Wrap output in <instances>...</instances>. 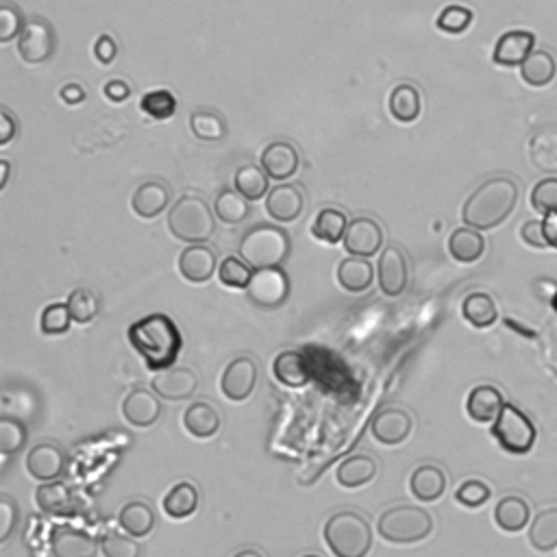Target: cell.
<instances>
[{
    "label": "cell",
    "mask_w": 557,
    "mask_h": 557,
    "mask_svg": "<svg viewBox=\"0 0 557 557\" xmlns=\"http://www.w3.org/2000/svg\"><path fill=\"white\" fill-rule=\"evenodd\" d=\"M129 342L138 353L146 368L153 373H162L177 364L181 355L183 338L175 320L168 314H148L129 327Z\"/></svg>",
    "instance_id": "1"
},
{
    "label": "cell",
    "mask_w": 557,
    "mask_h": 557,
    "mask_svg": "<svg viewBox=\"0 0 557 557\" xmlns=\"http://www.w3.org/2000/svg\"><path fill=\"white\" fill-rule=\"evenodd\" d=\"M518 203V185L507 177H494L466 198L462 207L464 225L477 231H490L512 216Z\"/></svg>",
    "instance_id": "2"
},
{
    "label": "cell",
    "mask_w": 557,
    "mask_h": 557,
    "mask_svg": "<svg viewBox=\"0 0 557 557\" xmlns=\"http://www.w3.org/2000/svg\"><path fill=\"white\" fill-rule=\"evenodd\" d=\"M168 231L185 244H205L216 231L214 209L203 196L183 194L170 207Z\"/></svg>",
    "instance_id": "3"
},
{
    "label": "cell",
    "mask_w": 557,
    "mask_h": 557,
    "mask_svg": "<svg viewBox=\"0 0 557 557\" xmlns=\"http://www.w3.org/2000/svg\"><path fill=\"white\" fill-rule=\"evenodd\" d=\"M292 251V242L286 229L270 222H262L244 233L240 240V257L255 270L279 268Z\"/></svg>",
    "instance_id": "4"
},
{
    "label": "cell",
    "mask_w": 557,
    "mask_h": 557,
    "mask_svg": "<svg viewBox=\"0 0 557 557\" xmlns=\"http://www.w3.org/2000/svg\"><path fill=\"white\" fill-rule=\"evenodd\" d=\"M323 538L336 557H366L373 549V529L357 512H338L329 516Z\"/></svg>",
    "instance_id": "5"
},
{
    "label": "cell",
    "mask_w": 557,
    "mask_h": 557,
    "mask_svg": "<svg viewBox=\"0 0 557 557\" xmlns=\"http://www.w3.org/2000/svg\"><path fill=\"white\" fill-rule=\"evenodd\" d=\"M433 516L418 505H394L377 521V534L390 544H416L431 536Z\"/></svg>",
    "instance_id": "6"
},
{
    "label": "cell",
    "mask_w": 557,
    "mask_h": 557,
    "mask_svg": "<svg viewBox=\"0 0 557 557\" xmlns=\"http://www.w3.org/2000/svg\"><path fill=\"white\" fill-rule=\"evenodd\" d=\"M492 436L497 438L501 449L512 455H525L534 449L538 431L531 418L518 407L505 403L499 418L492 425Z\"/></svg>",
    "instance_id": "7"
},
{
    "label": "cell",
    "mask_w": 557,
    "mask_h": 557,
    "mask_svg": "<svg viewBox=\"0 0 557 557\" xmlns=\"http://www.w3.org/2000/svg\"><path fill=\"white\" fill-rule=\"evenodd\" d=\"M57 33L46 18H31L18 37V55L24 64H44L55 55Z\"/></svg>",
    "instance_id": "8"
},
{
    "label": "cell",
    "mask_w": 557,
    "mask_h": 557,
    "mask_svg": "<svg viewBox=\"0 0 557 557\" xmlns=\"http://www.w3.org/2000/svg\"><path fill=\"white\" fill-rule=\"evenodd\" d=\"M246 296H249V301L257 307L277 309L288 301L290 277L281 266L255 270L249 288H246Z\"/></svg>",
    "instance_id": "9"
},
{
    "label": "cell",
    "mask_w": 557,
    "mask_h": 557,
    "mask_svg": "<svg viewBox=\"0 0 557 557\" xmlns=\"http://www.w3.org/2000/svg\"><path fill=\"white\" fill-rule=\"evenodd\" d=\"M257 377H259V370L253 357L249 355L235 357V360L229 362L227 368L222 370L220 392L233 403H244L246 399H251V394L255 392Z\"/></svg>",
    "instance_id": "10"
},
{
    "label": "cell",
    "mask_w": 557,
    "mask_h": 557,
    "mask_svg": "<svg viewBox=\"0 0 557 557\" xmlns=\"http://www.w3.org/2000/svg\"><path fill=\"white\" fill-rule=\"evenodd\" d=\"M377 279L381 292L392 296V299L407 290V283H410V264H407V257L401 246L390 244L383 249L377 264Z\"/></svg>",
    "instance_id": "11"
},
{
    "label": "cell",
    "mask_w": 557,
    "mask_h": 557,
    "mask_svg": "<svg viewBox=\"0 0 557 557\" xmlns=\"http://www.w3.org/2000/svg\"><path fill=\"white\" fill-rule=\"evenodd\" d=\"M344 251L353 257L370 259L377 255L383 246V227L375 218L360 216L349 222V229L342 240Z\"/></svg>",
    "instance_id": "12"
},
{
    "label": "cell",
    "mask_w": 557,
    "mask_h": 557,
    "mask_svg": "<svg viewBox=\"0 0 557 557\" xmlns=\"http://www.w3.org/2000/svg\"><path fill=\"white\" fill-rule=\"evenodd\" d=\"M151 386L162 401H188L198 390V377L192 368L172 366L162 373H155Z\"/></svg>",
    "instance_id": "13"
},
{
    "label": "cell",
    "mask_w": 557,
    "mask_h": 557,
    "mask_svg": "<svg viewBox=\"0 0 557 557\" xmlns=\"http://www.w3.org/2000/svg\"><path fill=\"white\" fill-rule=\"evenodd\" d=\"M414 429V420L401 407H386L381 410L373 423H370V433L373 438L383 444V447H396V444H403Z\"/></svg>",
    "instance_id": "14"
},
{
    "label": "cell",
    "mask_w": 557,
    "mask_h": 557,
    "mask_svg": "<svg viewBox=\"0 0 557 557\" xmlns=\"http://www.w3.org/2000/svg\"><path fill=\"white\" fill-rule=\"evenodd\" d=\"M27 470L37 481H55L66 470V453L55 442H40L27 455Z\"/></svg>",
    "instance_id": "15"
},
{
    "label": "cell",
    "mask_w": 557,
    "mask_h": 557,
    "mask_svg": "<svg viewBox=\"0 0 557 557\" xmlns=\"http://www.w3.org/2000/svg\"><path fill=\"white\" fill-rule=\"evenodd\" d=\"M172 198L170 185L162 179H148L140 183L133 192L131 198V209L135 216H140L144 220H153L162 212H166Z\"/></svg>",
    "instance_id": "16"
},
{
    "label": "cell",
    "mask_w": 557,
    "mask_h": 557,
    "mask_svg": "<svg viewBox=\"0 0 557 557\" xmlns=\"http://www.w3.org/2000/svg\"><path fill=\"white\" fill-rule=\"evenodd\" d=\"M305 209V194L299 185L281 183L272 188L266 196V212L272 220L288 225V222L299 220Z\"/></svg>",
    "instance_id": "17"
},
{
    "label": "cell",
    "mask_w": 557,
    "mask_h": 557,
    "mask_svg": "<svg viewBox=\"0 0 557 557\" xmlns=\"http://www.w3.org/2000/svg\"><path fill=\"white\" fill-rule=\"evenodd\" d=\"M262 168L266 170V175L275 181H286L294 177L301 168L299 148L286 140L270 142L262 153Z\"/></svg>",
    "instance_id": "18"
},
{
    "label": "cell",
    "mask_w": 557,
    "mask_h": 557,
    "mask_svg": "<svg viewBox=\"0 0 557 557\" xmlns=\"http://www.w3.org/2000/svg\"><path fill=\"white\" fill-rule=\"evenodd\" d=\"M122 416H125L129 425L138 429H148L157 423L159 416H162V401H159V396L153 392L135 388L125 396V401H122Z\"/></svg>",
    "instance_id": "19"
},
{
    "label": "cell",
    "mask_w": 557,
    "mask_h": 557,
    "mask_svg": "<svg viewBox=\"0 0 557 557\" xmlns=\"http://www.w3.org/2000/svg\"><path fill=\"white\" fill-rule=\"evenodd\" d=\"M218 268V255L209 244H190L179 255V272L190 283H207Z\"/></svg>",
    "instance_id": "20"
},
{
    "label": "cell",
    "mask_w": 557,
    "mask_h": 557,
    "mask_svg": "<svg viewBox=\"0 0 557 557\" xmlns=\"http://www.w3.org/2000/svg\"><path fill=\"white\" fill-rule=\"evenodd\" d=\"M534 44L536 37L534 33L529 31H507L499 37L497 46H494V64L497 66H505V68H514V66H523V61L534 53Z\"/></svg>",
    "instance_id": "21"
},
{
    "label": "cell",
    "mask_w": 557,
    "mask_h": 557,
    "mask_svg": "<svg viewBox=\"0 0 557 557\" xmlns=\"http://www.w3.org/2000/svg\"><path fill=\"white\" fill-rule=\"evenodd\" d=\"M51 551L55 557H96L98 544L88 531L59 525L53 529Z\"/></svg>",
    "instance_id": "22"
},
{
    "label": "cell",
    "mask_w": 557,
    "mask_h": 557,
    "mask_svg": "<svg viewBox=\"0 0 557 557\" xmlns=\"http://www.w3.org/2000/svg\"><path fill=\"white\" fill-rule=\"evenodd\" d=\"M503 407H505V401H503L501 390L490 386V383L473 388L466 399V414L470 416V420H475V423H481V425L494 423V420L499 418Z\"/></svg>",
    "instance_id": "23"
},
{
    "label": "cell",
    "mask_w": 557,
    "mask_h": 557,
    "mask_svg": "<svg viewBox=\"0 0 557 557\" xmlns=\"http://www.w3.org/2000/svg\"><path fill=\"white\" fill-rule=\"evenodd\" d=\"M220 414L212 403L196 401L183 412V427L196 440H212L220 431Z\"/></svg>",
    "instance_id": "24"
},
{
    "label": "cell",
    "mask_w": 557,
    "mask_h": 557,
    "mask_svg": "<svg viewBox=\"0 0 557 557\" xmlns=\"http://www.w3.org/2000/svg\"><path fill=\"white\" fill-rule=\"evenodd\" d=\"M410 492L420 503H436L447 492V475L440 466H418L410 477Z\"/></svg>",
    "instance_id": "25"
},
{
    "label": "cell",
    "mask_w": 557,
    "mask_h": 557,
    "mask_svg": "<svg viewBox=\"0 0 557 557\" xmlns=\"http://www.w3.org/2000/svg\"><path fill=\"white\" fill-rule=\"evenodd\" d=\"M201 505V492L192 484V481H179L172 486L162 501L164 514L172 521H185L198 512Z\"/></svg>",
    "instance_id": "26"
},
{
    "label": "cell",
    "mask_w": 557,
    "mask_h": 557,
    "mask_svg": "<svg viewBox=\"0 0 557 557\" xmlns=\"http://www.w3.org/2000/svg\"><path fill=\"white\" fill-rule=\"evenodd\" d=\"M272 375L286 388H305L312 373H309V364L305 362L303 353L299 351H283L272 362Z\"/></svg>",
    "instance_id": "27"
},
{
    "label": "cell",
    "mask_w": 557,
    "mask_h": 557,
    "mask_svg": "<svg viewBox=\"0 0 557 557\" xmlns=\"http://www.w3.org/2000/svg\"><path fill=\"white\" fill-rule=\"evenodd\" d=\"M336 277H338V283L342 286V290L351 292V294H362V292L370 290V286H373L375 268H373V264L368 262V259L349 255L340 262Z\"/></svg>",
    "instance_id": "28"
},
{
    "label": "cell",
    "mask_w": 557,
    "mask_h": 557,
    "mask_svg": "<svg viewBox=\"0 0 557 557\" xmlns=\"http://www.w3.org/2000/svg\"><path fill=\"white\" fill-rule=\"evenodd\" d=\"M390 114L401 125H412L423 114V96L412 83H399L390 94Z\"/></svg>",
    "instance_id": "29"
},
{
    "label": "cell",
    "mask_w": 557,
    "mask_h": 557,
    "mask_svg": "<svg viewBox=\"0 0 557 557\" xmlns=\"http://www.w3.org/2000/svg\"><path fill=\"white\" fill-rule=\"evenodd\" d=\"M155 510L146 501H129L122 505V510L118 514V525L122 527L125 534L133 538H146L155 529Z\"/></svg>",
    "instance_id": "30"
},
{
    "label": "cell",
    "mask_w": 557,
    "mask_h": 557,
    "mask_svg": "<svg viewBox=\"0 0 557 557\" xmlns=\"http://www.w3.org/2000/svg\"><path fill=\"white\" fill-rule=\"evenodd\" d=\"M375 477H377V462L370 455H351L349 460H344L336 470L338 484L346 490L364 488Z\"/></svg>",
    "instance_id": "31"
},
{
    "label": "cell",
    "mask_w": 557,
    "mask_h": 557,
    "mask_svg": "<svg viewBox=\"0 0 557 557\" xmlns=\"http://www.w3.org/2000/svg\"><path fill=\"white\" fill-rule=\"evenodd\" d=\"M529 518V503L523 497H516V494L503 497L494 505V523H497L499 529L507 531V534H516V531L525 529L529 525Z\"/></svg>",
    "instance_id": "32"
},
{
    "label": "cell",
    "mask_w": 557,
    "mask_h": 557,
    "mask_svg": "<svg viewBox=\"0 0 557 557\" xmlns=\"http://www.w3.org/2000/svg\"><path fill=\"white\" fill-rule=\"evenodd\" d=\"M449 253L460 264H475L486 253V240L477 229L460 227L451 233Z\"/></svg>",
    "instance_id": "33"
},
{
    "label": "cell",
    "mask_w": 557,
    "mask_h": 557,
    "mask_svg": "<svg viewBox=\"0 0 557 557\" xmlns=\"http://www.w3.org/2000/svg\"><path fill=\"white\" fill-rule=\"evenodd\" d=\"M35 503L48 516H68L72 512V492L64 481H46L35 490Z\"/></svg>",
    "instance_id": "34"
},
{
    "label": "cell",
    "mask_w": 557,
    "mask_h": 557,
    "mask_svg": "<svg viewBox=\"0 0 557 557\" xmlns=\"http://www.w3.org/2000/svg\"><path fill=\"white\" fill-rule=\"evenodd\" d=\"M462 316L468 325L475 329H488L499 318V307L494 299L486 292H473L468 294L462 303Z\"/></svg>",
    "instance_id": "35"
},
{
    "label": "cell",
    "mask_w": 557,
    "mask_h": 557,
    "mask_svg": "<svg viewBox=\"0 0 557 557\" xmlns=\"http://www.w3.org/2000/svg\"><path fill=\"white\" fill-rule=\"evenodd\" d=\"M349 229V218L338 207H325L320 209L318 216L314 218L312 235L320 242L327 244H338L344 240V233Z\"/></svg>",
    "instance_id": "36"
},
{
    "label": "cell",
    "mask_w": 557,
    "mask_h": 557,
    "mask_svg": "<svg viewBox=\"0 0 557 557\" xmlns=\"http://www.w3.org/2000/svg\"><path fill=\"white\" fill-rule=\"evenodd\" d=\"M557 74V61L549 51H534L521 66V77L531 88H547Z\"/></svg>",
    "instance_id": "37"
},
{
    "label": "cell",
    "mask_w": 557,
    "mask_h": 557,
    "mask_svg": "<svg viewBox=\"0 0 557 557\" xmlns=\"http://www.w3.org/2000/svg\"><path fill=\"white\" fill-rule=\"evenodd\" d=\"M190 131L201 142H220L227 135V120L214 109H196L190 114Z\"/></svg>",
    "instance_id": "38"
},
{
    "label": "cell",
    "mask_w": 557,
    "mask_h": 557,
    "mask_svg": "<svg viewBox=\"0 0 557 557\" xmlns=\"http://www.w3.org/2000/svg\"><path fill=\"white\" fill-rule=\"evenodd\" d=\"M529 542L536 551H553L557 547V507L536 514L529 527Z\"/></svg>",
    "instance_id": "39"
},
{
    "label": "cell",
    "mask_w": 557,
    "mask_h": 557,
    "mask_svg": "<svg viewBox=\"0 0 557 557\" xmlns=\"http://www.w3.org/2000/svg\"><path fill=\"white\" fill-rule=\"evenodd\" d=\"M214 214L225 225H240L251 214L249 198L242 196L238 190H222L214 201Z\"/></svg>",
    "instance_id": "40"
},
{
    "label": "cell",
    "mask_w": 557,
    "mask_h": 557,
    "mask_svg": "<svg viewBox=\"0 0 557 557\" xmlns=\"http://www.w3.org/2000/svg\"><path fill=\"white\" fill-rule=\"evenodd\" d=\"M529 155L540 170H557V127L538 131L529 142Z\"/></svg>",
    "instance_id": "41"
},
{
    "label": "cell",
    "mask_w": 557,
    "mask_h": 557,
    "mask_svg": "<svg viewBox=\"0 0 557 557\" xmlns=\"http://www.w3.org/2000/svg\"><path fill=\"white\" fill-rule=\"evenodd\" d=\"M268 179L270 177L266 175V170L262 166L246 164L235 172V190L249 198V201H259V198L268 196L270 192Z\"/></svg>",
    "instance_id": "42"
},
{
    "label": "cell",
    "mask_w": 557,
    "mask_h": 557,
    "mask_svg": "<svg viewBox=\"0 0 557 557\" xmlns=\"http://www.w3.org/2000/svg\"><path fill=\"white\" fill-rule=\"evenodd\" d=\"M66 303L72 314V320L79 325H90L98 316V312H101V301H98V294L92 288L72 290Z\"/></svg>",
    "instance_id": "43"
},
{
    "label": "cell",
    "mask_w": 557,
    "mask_h": 557,
    "mask_svg": "<svg viewBox=\"0 0 557 557\" xmlns=\"http://www.w3.org/2000/svg\"><path fill=\"white\" fill-rule=\"evenodd\" d=\"M253 272H255V268L246 264L242 257L229 255L222 259L218 266V279L222 286H227V288L246 290L253 279Z\"/></svg>",
    "instance_id": "44"
},
{
    "label": "cell",
    "mask_w": 557,
    "mask_h": 557,
    "mask_svg": "<svg viewBox=\"0 0 557 557\" xmlns=\"http://www.w3.org/2000/svg\"><path fill=\"white\" fill-rule=\"evenodd\" d=\"M27 440H29V431L24 427V423L11 416L0 418V453L5 457L20 453L24 447H27Z\"/></svg>",
    "instance_id": "45"
},
{
    "label": "cell",
    "mask_w": 557,
    "mask_h": 557,
    "mask_svg": "<svg viewBox=\"0 0 557 557\" xmlns=\"http://www.w3.org/2000/svg\"><path fill=\"white\" fill-rule=\"evenodd\" d=\"M72 323L74 320L68 309V303L46 305L40 316V329L44 336H64V333L70 331Z\"/></svg>",
    "instance_id": "46"
},
{
    "label": "cell",
    "mask_w": 557,
    "mask_h": 557,
    "mask_svg": "<svg viewBox=\"0 0 557 557\" xmlns=\"http://www.w3.org/2000/svg\"><path fill=\"white\" fill-rule=\"evenodd\" d=\"M142 111L153 120H168L170 116H175L177 111V98L168 90H153L144 94L142 103H140Z\"/></svg>",
    "instance_id": "47"
},
{
    "label": "cell",
    "mask_w": 557,
    "mask_h": 557,
    "mask_svg": "<svg viewBox=\"0 0 557 557\" xmlns=\"http://www.w3.org/2000/svg\"><path fill=\"white\" fill-rule=\"evenodd\" d=\"M101 551L105 557H140L142 547L138 538L120 531H107L101 540Z\"/></svg>",
    "instance_id": "48"
},
{
    "label": "cell",
    "mask_w": 557,
    "mask_h": 557,
    "mask_svg": "<svg viewBox=\"0 0 557 557\" xmlns=\"http://www.w3.org/2000/svg\"><path fill=\"white\" fill-rule=\"evenodd\" d=\"M492 497V490L481 479H468L464 484L455 490V501L468 507V510H477V507L486 505Z\"/></svg>",
    "instance_id": "49"
},
{
    "label": "cell",
    "mask_w": 557,
    "mask_h": 557,
    "mask_svg": "<svg viewBox=\"0 0 557 557\" xmlns=\"http://www.w3.org/2000/svg\"><path fill=\"white\" fill-rule=\"evenodd\" d=\"M473 11L468 7L462 5H449L447 9L440 11L438 16V29L444 33H451V35H460L464 33L470 24H473Z\"/></svg>",
    "instance_id": "50"
},
{
    "label": "cell",
    "mask_w": 557,
    "mask_h": 557,
    "mask_svg": "<svg viewBox=\"0 0 557 557\" xmlns=\"http://www.w3.org/2000/svg\"><path fill=\"white\" fill-rule=\"evenodd\" d=\"M531 207L542 216L557 214V179H542L531 190Z\"/></svg>",
    "instance_id": "51"
},
{
    "label": "cell",
    "mask_w": 557,
    "mask_h": 557,
    "mask_svg": "<svg viewBox=\"0 0 557 557\" xmlns=\"http://www.w3.org/2000/svg\"><path fill=\"white\" fill-rule=\"evenodd\" d=\"M24 24L27 22H24L22 11L16 5L5 3L0 7V42L7 44L14 40V37H20Z\"/></svg>",
    "instance_id": "52"
},
{
    "label": "cell",
    "mask_w": 557,
    "mask_h": 557,
    "mask_svg": "<svg viewBox=\"0 0 557 557\" xmlns=\"http://www.w3.org/2000/svg\"><path fill=\"white\" fill-rule=\"evenodd\" d=\"M20 523V507L9 497L0 494V542H7Z\"/></svg>",
    "instance_id": "53"
},
{
    "label": "cell",
    "mask_w": 557,
    "mask_h": 557,
    "mask_svg": "<svg viewBox=\"0 0 557 557\" xmlns=\"http://www.w3.org/2000/svg\"><path fill=\"white\" fill-rule=\"evenodd\" d=\"M521 238L527 246H534V249H547V235H544V222L540 220H527L521 227Z\"/></svg>",
    "instance_id": "54"
},
{
    "label": "cell",
    "mask_w": 557,
    "mask_h": 557,
    "mask_svg": "<svg viewBox=\"0 0 557 557\" xmlns=\"http://www.w3.org/2000/svg\"><path fill=\"white\" fill-rule=\"evenodd\" d=\"M94 57L101 61L103 66H109V64H114V61H116V57H118V44H116V40L109 33H103L96 40V44H94Z\"/></svg>",
    "instance_id": "55"
},
{
    "label": "cell",
    "mask_w": 557,
    "mask_h": 557,
    "mask_svg": "<svg viewBox=\"0 0 557 557\" xmlns=\"http://www.w3.org/2000/svg\"><path fill=\"white\" fill-rule=\"evenodd\" d=\"M0 127H3L0 129V146H7L11 140H14V135L18 131V120L7 107H3V111H0Z\"/></svg>",
    "instance_id": "56"
},
{
    "label": "cell",
    "mask_w": 557,
    "mask_h": 557,
    "mask_svg": "<svg viewBox=\"0 0 557 557\" xmlns=\"http://www.w3.org/2000/svg\"><path fill=\"white\" fill-rule=\"evenodd\" d=\"M103 94L109 98L111 103H122V101H127V98L131 96V88H129L127 81L111 79L103 88Z\"/></svg>",
    "instance_id": "57"
},
{
    "label": "cell",
    "mask_w": 557,
    "mask_h": 557,
    "mask_svg": "<svg viewBox=\"0 0 557 557\" xmlns=\"http://www.w3.org/2000/svg\"><path fill=\"white\" fill-rule=\"evenodd\" d=\"M59 98L66 105H81L85 101V90L79 83H66L64 88L59 90Z\"/></svg>",
    "instance_id": "58"
},
{
    "label": "cell",
    "mask_w": 557,
    "mask_h": 557,
    "mask_svg": "<svg viewBox=\"0 0 557 557\" xmlns=\"http://www.w3.org/2000/svg\"><path fill=\"white\" fill-rule=\"evenodd\" d=\"M544 235H547L549 246L557 249V214L547 216V220H544Z\"/></svg>",
    "instance_id": "59"
},
{
    "label": "cell",
    "mask_w": 557,
    "mask_h": 557,
    "mask_svg": "<svg viewBox=\"0 0 557 557\" xmlns=\"http://www.w3.org/2000/svg\"><path fill=\"white\" fill-rule=\"evenodd\" d=\"M0 168H3V177H0V190H5V188H7V181H9L11 164L7 162V159H3V162H0Z\"/></svg>",
    "instance_id": "60"
},
{
    "label": "cell",
    "mask_w": 557,
    "mask_h": 557,
    "mask_svg": "<svg viewBox=\"0 0 557 557\" xmlns=\"http://www.w3.org/2000/svg\"><path fill=\"white\" fill-rule=\"evenodd\" d=\"M233 557H264V553L257 551V549H242V551L235 553Z\"/></svg>",
    "instance_id": "61"
},
{
    "label": "cell",
    "mask_w": 557,
    "mask_h": 557,
    "mask_svg": "<svg viewBox=\"0 0 557 557\" xmlns=\"http://www.w3.org/2000/svg\"><path fill=\"white\" fill-rule=\"evenodd\" d=\"M303 557H320V555H303Z\"/></svg>",
    "instance_id": "62"
}]
</instances>
